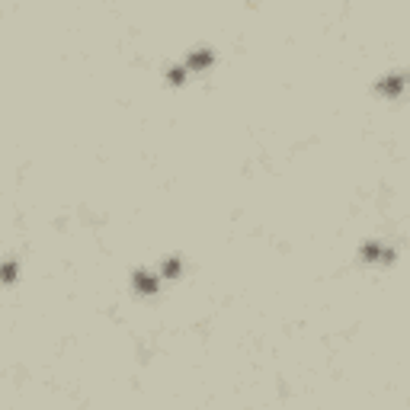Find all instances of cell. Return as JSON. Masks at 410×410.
<instances>
[{"label": "cell", "instance_id": "obj_1", "mask_svg": "<svg viewBox=\"0 0 410 410\" xmlns=\"http://www.w3.org/2000/svg\"><path fill=\"white\" fill-rule=\"evenodd\" d=\"M135 285H138V292H154V289H157V279L148 276V272H138L135 276Z\"/></svg>", "mask_w": 410, "mask_h": 410}, {"label": "cell", "instance_id": "obj_2", "mask_svg": "<svg viewBox=\"0 0 410 410\" xmlns=\"http://www.w3.org/2000/svg\"><path fill=\"white\" fill-rule=\"evenodd\" d=\"M209 61H212V51H209V48H199L196 55L189 58V67H205Z\"/></svg>", "mask_w": 410, "mask_h": 410}, {"label": "cell", "instance_id": "obj_3", "mask_svg": "<svg viewBox=\"0 0 410 410\" xmlns=\"http://www.w3.org/2000/svg\"><path fill=\"white\" fill-rule=\"evenodd\" d=\"M401 84H404V77H401V74H391V80H388V84H382V90H388V93H397V90H401Z\"/></svg>", "mask_w": 410, "mask_h": 410}, {"label": "cell", "instance_id": "obj_4", "mask_svg": "<svg viewBox=\"0 0 410 410\" xmlns=\"http://www.w3.org/2000/svg\"><path fill=\"white\" fill-rule=\"evenodd\" d=\"M13 276H16V266H13V263H7V266H4V279H7V282H13Z\"/></svg>", "mask_w": 410, "mask_h": 410}, {"label": "cell", "instance_id": "obj_5", "mask_svg": "<svg viewBox=\"0 0 410 410\" xmlns=\"http://www.w3.org/2000/svg\"><path fill=\"white\" fill-rule=\"evenodd\" d=\"M163 272H167V276H177V272H180V263H177V260H170L167 266H163Z\"/></svg>", "mask_w": 410, "mask_h": 410}, {"label": "cell", "instance_id": "obj_6", "mask_svg": "<svg viewBox=\"0 0 410 410\" xmlns=\"http://www.w3.org/2000/svg\"><path fill=\"white\" fill-rule=\"evenodd\" d=\"M183 74H186V71H183V67H173V71H170V80H173V84H177V80H183Z\"/></svg>", "mask_w": 410, "mask_h": 410}]
</instances>
